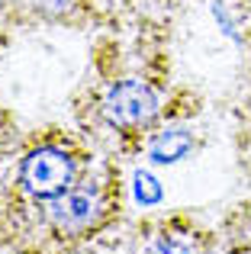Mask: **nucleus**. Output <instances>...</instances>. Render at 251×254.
Segmentation results:
<instances>
[{
    "label": "nucleus",
    "mask_w": 251,
    "mask_h": 254,
    "mask_svg": "<svg viewBox=\"0 0 251 254\" xmlns=\"http://www.w3.org/2000/svg\"><path fill=\"white\" fill-rule=\"evenodd\" d=\"M19 184L32 199H58L77 184V164L58 145H39L19 164Z\"/></svg>",
    "instance_id": "nucleus-1"
},
{
    "label": "nucleus",
    "mask_w": 251,
    "mask_h": 254,
    "mask_svg": "<svg viewBox=\"0 0 251 254\" xmlns=\"http://www.w3.org/2000/svg\"><path fill=\"white\" fill-rule=\"evenodd\" d=\"M100 113H103V119L120 132L142 129V126H148L151 119L158 116V93L145 81H135V77L116 81L103 93Z\"/></svg>",
    "instance_id": "nucleus-2"
},
{
    "label": "nucleus",
    "mask_w": 251,
    "mask_h": 254,
    "mask_svg": "<svg viewBox=\"0 0 251 254\" xmlns=\"http://www.w3.org/2000/svg\"><path fill=\"white\" fill-rule=\"evenodd\" d=\"M97 216H100V187L94 180L74 184L49 206V219L58 232H84Z\"/></svg>",
    "instance_id": "nucleus-3"
},
{
    "label": "nucleus",
    "mask_w": 251,
    "mask_h": 254,
    "mask_svg": "<svg viewBox=\"0 0 251 254\" xmlns=\"http://www.w3.org/2000/svg\"><path fill=\"white\" fill-rule=\"evenodd\" d=\"M190 151H193V135H190L187 129H164L151 138L148 155H151V161H158V164H174V161H181V158H187Z\"/></svg>",
    "instance_id": "nucleus-4"
},
{
    "label": "nucleus",
    "mask_w": 251,
    "mask_h": 254,
    "mask_svg": "<svg viewBox=\"0 0 251 254\" xmlns=\"http://www.w3.org/2000/svg\"><path fill=\"white\" fill-rule=\"evenodd\" d=\"M145 254H196V251H193V245H190L187 238H181V235H161V238H155V242L148 245Z\"/></svg>",
    "instance_id": "nucleus-5"
},
{
    "label": "nucleus",
    "mask_w": 251,
    "mask_h": 254,
    "mask_svg": "<svg viewBox=\"0 0 251 254\" xmlns=\"http://www.w3.org/2000/svg\"><path fill=\"white\" fill-rule=\"evenodd\" d=\"M135 199L142 206H151L161 199V187H158V180L148 171H135Z\"/></svg>",
    "instance_id": "nucleus-6"
},
{
    "label": "nucleus",
    "mask_w": 251,
    "mask_h": 254,
    "mask_svg": "<svg viewBox=\"0 0 251 254\" xmlns=\"http://www.w3.org/2000/svg\"><path fill=\"white\" fill-rule=\"evenodd\" d=\"M68 3H71V0H39V6H42V10H55V13L68 10Z\"/></svg>",
    "instance_id": "nucleus-7"
}]
</instances>
